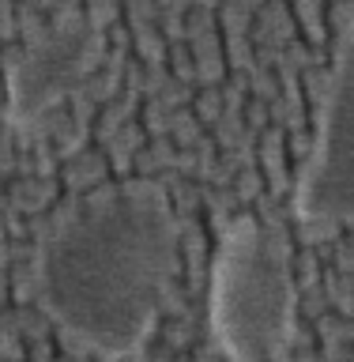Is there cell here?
<instances>
[{
    "instance_id": "obj_1",
    "label": "cell",
    "mask_w": 354,
    "mask_h": 362,
    "mask_svg": "<svg viewBox=\"0 0 354 362\" xmlns=\"http://www.w3.org/2000/svg\"><path fill=\"white\" fill-rule=\"evenodd\" d=\"M177 272V219L151 181L90 192L34 253L45 317L90 355L129 358L151 339Z\"/></svg>"
},
{
    "instance_id": "obj_2",
    "label": "cell",
    "mask_w": 354,
    "mask_h": 362,
    "mask_svg": "<svg viewBox=\"0 0 354 362\" xmlns=\"http://www.w3.org/2000/svg\"><path fill=\"white\" fill-rule=\"evenodd\" d=\"M208 325L230 362H276L294 332L290 242L276 223L245 215L226 226L211 264Z\"/></svg>"
},
{
    "instance_id": "obj_3",
    "label": "cell",
    "mask_w": 354,
    "mask_h": 362,
    "mask_svg": "<svg viewBox=\"0 0 354 362\" xmlns=\"http://www.w3.org/2000/svg\"><path fill=\"white\" fill-rule=\"evenodd\" d=\"M294 211L302 223H354V38L328 76L321 124L305 158Z\"/></svg>"
},
{
    "instance_id": "obj_4",
    "label": "cell",
    "mask_w": 354,
    "mask_h": 362,
    "mask_svg": "<svg viewBox=\"0 0 354 362\" xmlns=\"http://www.w3.org/2000/svg\"><path fill=\"white\" fill-rule=\"evenodd\" d=\"M98 57V30L83 16H64L30 38L8 64V117L38 121L87 79Z\"/></svg>"
}]
</instances>
